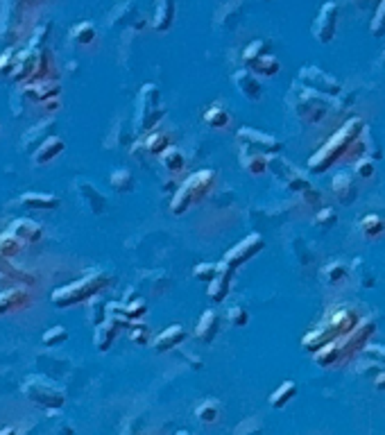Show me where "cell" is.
<instances>
[{
  "mask_svg": "<svg viewBox=\"0 0 385 435\" xmlns=\"http://www.w3.org/2000/svg\"><path fill=\"white\" fill-rule=\"evenodd\" d=\"M27 0H3L0 7V36L5 41H16L21 36V18H23Z\"/></svg>",
  "mask_w": 385,
  "mask_h": 435,
  "instance_id": "6",
  "label": "cell"
},
{
  "mask_svg": "<svg viewBox=\"0 0 385 435\" xmlns=\"http://www.w3.org/2000/svg\"><path fill=\"white\" fill-rule=\"evenodd\" d=\"M59 91H62V84H59L57 79H48V77L23 84V93L32 95L34 100H41V102H46L50 98H57Z\"/></svg>",
  "mask_w": 385,
  "mask_h": 435,
  "instance_id": "14",
  "label": "cell"
},
{
  "mask_svg": "<svg viewBox=\"0 0 385 435\" xmlns=\"http://www.w3.org/2000/svg\"><path fill=\"white\" fill-rule=\"evenodd\" d=\"M331 190L343 204H353V200H356V195H358V188H356V184H353V177L345 171L333 175Z\"/></svg>",
  "mask_w": 385,
  "mask_h": 435,
  "instance_id": "13",
  "label": "cell"
},
{
  "mask_svg": "<svg viewBox=\"0 0 385 435\" xmlns=\"http://www.w3.org/2000/svg\"><path fill=\"white\" fill-rule=\"evenodd\" d=\"M265 53H270V41L256 39V41H251L249 46L245 48V53H243V59H245V64H247V62H251V59L261 57Z\"/></svg>",
  "mask_w": 385,
  "mask_h": 435,
  "instance_id": "38",
  "label": "cell"
},
{
  "mask_svg": "<svg viewBox=\"0 0 385 435\" xmlns=\"http://www.w3.org/2000/svg\"><path fill=\"white\" fill-rule=\"evenodd\" d=\"M358 324V315L351 311V308H340V311L333 313V318L329 322V327L333 331V336H345Z\"/></svg>",
  "mask_w": 385,
  "mask_h": 435,
  "instance_id": "22",
  "label": "cell"
},
{
  "mask_svg": "<svg viewBox=\"0 0 385 435\" xmlns=\"http://www.w3.org/2000/svg\"><path fill=\"white\" fill-rule=\"evenodd\" d=\"M356 175L362 177V179L374 177V161L372 159H358L356 161Z\"/></svg>",
  "mask_w": 385,
  "mask_h": 435,
  "instance_id": "45",
  "label": "cell"
},
{
  "mask_svg": "<svg viewBox=\"0 0 385 435\" xmlns=\"http://www.w3.org/2000/svg\"><path fill=\"white\" fill-rule=\"evenodd\" d=\"M238 141L243 145H247V147H254V150H263V152H279V147L281 143L277 141V138H272L268 134H263V132H256V129H251V127H243L238 129Z\"/></svg>",
  "mask_w": 385,
  "mask_h": 435,
  "instance_id": "11",
  "label": "cell"
},
{
  "mask_svg": "<svg viewBox=\"0 0 385 435\" xmlns=\"http://www.w3.org/2000/svg\"><path fill=\"white\" fill-rule=\"evenodd\" d=\"M295 395H297V386H295V381L281 383V386L275 390V393L270 395V406H272V408H284L286 403L290 401Z\"/></svg>",
  "mask_w": 385,
  "mask_h": 435,
  "instance_id": "30",
  "label": "cell"
},
{
  "mask_svg": "<svg viewBox=\"0 0 385 435\" xmlns=\"http://www.w3.org/2000/svg\"><path fill=\"white\" fill-rule=\"evenodd\" d=\"M218 313L216 311H206L199 318L197 327H195V336L202 338L204 343H213V338L218 336Z\"/></svg>",
  "mask_w": 385,
  "mask_h": 435,
  "instance_id": "26",
  "label": "cell"
},
{
  "mask_svg": "<svg viewBox=\"0 0 385 435\" xmlns=\"http://www.w3.org/2000/svg\"><path fill=\"white\" fill-rule=\"evenodd\" d=\"M240 159H243V166H245V171L249 175H265V171H268V159L263 157L261 152H249L247 145H240Z\"/></svg>",
  "mask_w": 385,
  "mask_h": 435,
  "instance_id": "24",
  "label": "cell"
},
{
  "mask_svg": "<svg viewBox=\"0 0 385 435\" xmlns=\"http://www.w3.org/2000/svg\"><path fill=\"white\" fill-rule=\"evenodd\" d=\"M360 227L362 232H365L369 238H376V236H381L385 232V223L381 216H376V213H369V216H365L360 220Z\"/></svg>",
  "mask_w": 385,
  "mask_h": 435,
  "instance_id": "35",
  "label": "cell"
},
{
  "mask_svg": "<svg viewBox=\"0 0 385 435\" xmlns=\"http://www.w3.org/2000/svg\"><path fill=\"white\" fill-rule=\"evenodd\" d=\"M299 79H301V82H306L308 88H313V91H317V93H329V95H338L340 93V82H338V79H333L329 73L315 69V66H303Z\"/></svg>",
  "mask_w": 385,
  "mask_h": 435,
  "instance_id": "9",
  "label": "cell"
},
{
  "mask_svg": "<svg viewBox=\"0 0 385 435\" xmlns=\"http://www.w3.org/2000/svg\"><path fill=\"white\" fill-rule=\"evenodd\" d=\"M374 3H376V5H379V3H381V0H374Z\"/></svg>",
  "mask_w": 385,
  "mask_h": 435,
  "instance_id": "53",
  "label": "cell"
},
{
  "mask_svg": "<svg viewBox=\"0 0 385 435\" xmlns=\"http://www.w3.org/2000/svg\"><path fill=\"white\" fill-rule=\"evenodd\" d=\"M229 322L234 324V327H245V324L249 322V315L245 308H240V306H234V308H229Z\"/></svg>",
  "mask_w": 385,
  "mask_h": 435,
  "instance_id": "44",
  "label": "cell"
},
{
  "mask_svg": "<svg viewBox=\"0 0 385 435\" xmlns=\"http://www.w3.org/2000/svg\"><path fill=\"white\" fill-rule=\"evenodd\" d=\"M343 277H347V268L343 263H333V265H329V268H327V279L331 284L340 282Z\"/></svg>",
  "mask_w": 385,
  "mask_h": 435,
  "instance_id": "47",
  "label": "cell"
},
{
  "mask_svg": "<svg viewBox=\"0 0 385 435\" xmlns=\"http://www.w3.org/2000/svg\"><path fill=\"white\" fill-rule=\"evenodd\" d=\"M218 268H220V263H202V265H195V270H192V277H195V279H202V282H211V279L218 275Z\"/></svg>",
  "mask_w": 385,
  "mask_h": 435,
  "instance_id": "42",
  "label": "cell"
},
{
  "mask_svg": "<svg viewBox=\"0 0 385 435\" xmlns=\"http://www.w3.org/2000/svg\"><path fill=\"white\" fill-rule=\"evenodd\" d=\"M374 386H376V388H379V390H385V370H383V372L379 374V377H376V379H374Z\"/></svg>",
  "mask_w": 385,
  "mask_h": 435,
  "instance_id": "49",
  "label": "cell"
},
{
  "mask_svg": "<svg viewBox=\"0 0 385 435\" xmlns=\"http://www.w3.org/2000/svg\"><path fill=\"white\" fill-rule=\"evenodd\" d=\"M21 247H23V243H21L12 232L0 234V256L14 259V256H16V254L21 252Z\"/></svg>",
  "mask_w": 385,
  "mask_h": 435,
  "instance_id": "33",
  "label": "cell"
},
{
  "mask_svg": "<svg viewBox=\"0 0 385 435\" xmlns=\"http://www.w3.org/2000/svg\"><path fill=\"white\" fill-rule=\"evenodd\" d=\"M109 184H111V188L118 190V193H127V190L134 188V177H132L129 171H116V173H111Z\"/></svg>",
  "mask_w": 385,
  "mask_h": 435,
  "instance_id": "34",
  "label": "cell"
},
{
  "mask_svg": "<svg viewBox=\"0 0 385 435\" xmlns=\"http://www.w3.org/2000/svg\"><path fill=\"white\" fill-rule=\"evenodd\" d=\"M369 29H372V36H383L385 34V0H381V3L376 5V14H374Z\"/></svg>",
  "mask_w": 385,
  "mask_h": 435,
  "instance_id": "40",
  "label": "cell"
},
{
  "mask_svg": "<svg viewBox=\"0 0 385 435\" xmlns=\"http://www.w3.org/2000/svg\"><path fill=\"white\" fill-rule=\"evenodd\" d=\"M111 284V277L105 272H91L84 279H77L69 286H62L53 293V304L59 308H71L75 304H82L86 299H93L100 290H105Z\"/></svg>",
  "mask_w": 385,
  "mask_h": 435,
  "instance_id": "2",
  "label": "cell"
},
{
  "mask_svg": "<svg viewBox=\"0 0 385 435\" xmlns=\"http://www.w3.org/2000/svg\"><path fill=\"white\" fill-rule=\"evenodd\" d=\"M166 112L159 105V88L154 84H145L140 88L136 100V129L138 132H152Z\"/></svg>",
  "mask_w": 385,
  "mask_h": 435,
  "instance_id": "4",
  "label": "cell"
},
{
  "mask_svg": "<svg viewBox=\"0 0 385 435\" xmlns=\"http://www.w3.org/2000/svg\"><path fill=\"white\" fill-rule=\"evenodd\" d=\"M218 415H220V406L213 399H209V401H204L202 406L197 408V417L202 419V422H206V424H211V422H216L218 419Z\"/></svg>",
  "mask_w": 385,
  "mask_h": 435,
  "instance_id": "39",
  "label": "cell"
},
{
  "mask_svg": "<svg viewBox=\"0 0 385 435\" xmlns=\"http://www.w3.org/2000/svg\"><path fill=\"white\" fill-rule=\"evenodd\" d=\"M186 340V331H184L179 324H173V327H166V331H161V334L154 338V349L157 351H170L175 349L177 345H182Z\"/></svg>",
  "mask_w": 385,
  "mask_h": 435,
  "instance_id": "19",
  "label": "cell"
},
{
  "mask_svg": "<svg viewBox=\"0 0 385 435\" xmlns=\"http://www.w3.org/2000/svg\"><path fill=\"white\" fill-rule=\"evenodd\" d=\"M234 84L238 86L240 95L249 102L261 100V84L256 82V77L251 75V71H238L234 75Z\"/></svg>",
  "mask_w": 385,
  "mask_h": 435,
  "instance_id": "20",
  "label": "cell"
},
{
  "mask_svg": "<svg viewBox=\"0 0 385 435\" xmlns=\"http://www.w3.org/2000/svg\"><path fill=\"white\" fill-rule=\"evenodd\" d=\"M16 59L18 55L12 48H7L3 57H0V75H12L14 69H16Z\"/></svg>",
  "mask_w": 385,
  "mask_h": 435,
  "instance_id": "43",
  "label": "cell"
},
{
  "mask_svg": "<svg viewBox=\"0 0 385 435\" xmlns=\"http://www.w3.org/2000/svg\"><path fill=\"white\" fill-rule=\"evenodd\" d=\"M216 177L218 175L213 171L192 173L188 179L184 182V186L175 193L173 200H170V211H173L175 216H184L197 200L209 195V190L213 188V184H216Z\"/></svg>",
  "mask_w": 385,
  "mask_h": 435,
  "instance_id": "3",
  "label": "cell"
},
{
  "mask_svg": "<svg viewBox=\"0 0 385 435\" xmlns=\"http://www.w3.org/2000/svg\"><path fill=\"white\" fill-rule=\"evenodd\" d=\"M7 232H12L21 243H39L43 236L41 225H36L34 220H27V218L14 220V223L7 227Z\"/></svg>",
  "mask_w": 385,
  "mask_h": 435,
  "instance_id": "16",
  "label": "cell"
},
{
  "mask_svg": "<svg viewBox=\"0 0 385 435\" xmlns=\"http://www.w3.org/2000/svg\"><path fill=\"white\" fill-rule=\"evenodd\" d=\"M331 334H333L331 327H320V329L310 331V334L303 336V340H301L303 349H306V351H317V349L324 347V345L331 340Z\"/></svg>",
  "mask_w": 385,
  "mask_h": 435,
  "instance_id": "29",
  "label": "cell"
},
{
  "mask_svg": "<svg viewBox=\"0 0 385 435\" xmlns=\"http://www.w3.org/2000/svg\"><path fill=\"white\" fill-rule=\"evenodd\" d=\"M21 204L29 206V209H55L59 206V197L57 195H48V193H23L21 195Z\"/></svg>",
  "mask_w": 385,
  "mask_h": 435,
  "instance_id": "27",
  "label": "cell"
},
{
  "mask_svg": "<svg viewBox=\"0 0 385 435\" xmlns=\"http://www.w3.org/2000/svg\"><path fill=\"white\" fill-rule=\"evenodd\" d=\"M64 147H66V143L62 136H46L34 150V164H39V166L50 164L55 157H59V154L64 152Z\"/></svg>",
  "mask_w": 385,
  "mask_h": 435,
  "instance_id": "15",
  "label": "cell"
},
{
  "mask_svg": "<svg viewBox=\"0 0 385 435\" xmlns=\"http://www.w3.org/2000/svg\"><path fill=\"white\" fill-rule=\"evenodd\" d=\"M365 351H379V356H381V358H385V347H383V349H379V347H376V345H365Z\"/></svg>",
  "mask_w": 385,
  "mask_h": 435,
  "instance_id": "50",
  "label": "cell"
},
{
  "mask_svg": "<svg viewBox=\"0 0 385 435\" xmlns=\"http://www.w3.org/2000/svg\"><path fill=\"white\" fill-rule=\"evenodd\" d=\"M340 358H343V347H340V340H329L324 347H320L315 351L317 365H322V367H329L333 363H338Z\"/></svg>",
  "mask_w": 385,
  "mask_h": 435,
  "instance_id": "28",
  "label": "cell"
},
{
  "mask_svg": "<svg viewBox=\"0 0 385 435\" xmlns=\"http://www.w3.org/2000/svg\"><path fill=\"white\" fill-rule=\"evenodd\" d=\"M381 64H383V66H385V53H383V55H381Z\"/></svg>",
  "mask_w": 385,
  "mask_h": 435,
  "instance_id": "51",
  "label": "cell"
},
{
  "mask_svg": "<svg viewBox=\"0 0 385 435\" xmlns=\"http://www.w3.org/2000/svg\"><path fill=\"white\" fill-rule=\"evenodd\" d=\"M247 66H249V71H254L256 75H263V77H275L277 73L281 71L279 59L272 53H265L261 57L251 59V62H247Z\"/></svg>",
  "mask_w": 385,
  "mask_h": 435,
  "instance_id": "23",
  "label": "cell"
},
{
  "mask_svg": "<svg viewBox=\"0 0 385 435\" xmlns=\"http://www.w3.org/2000/svg\"><path fill=\"white\" fill-rule=\"evenodd\" d=\"M77 190H79V195H82V200L88 204V209H91L93 213H102L105 211V195L100 193L98 188L91 186L88 182H77Z\"/></svg>",
  "mask_w": 385,
  "mask_h": 435,
  "instance_id": "25",
  "label": "cell"
},
{
  "mask_svg": "<svg viewBox=\"0 0 385 435\" xmlns=\"http://www.w3.org/2000/svg\"><path fill=\"white\" fill-rule=\"evenodd\" d=\"M71 36H73V41L79 43V46H86V43H91V41H93V36H95V27H93L91 23H79V25L73 27Z\"/></svg>",
  "mask_w": 385,
  "mask_h": 435,
  "instance_id": "37",
  "label": "cell"
},
{
  "mask_svg": "<svg viewBox=\"0 0 385 435\" xmlns=\"http://www.w3.org/2000/svg\"><path fill=\"white\" fill-rule=\"evenodd\" d=\"M170 145V138L164 134V132H150L145 138V150L147 152H152V154H161L166 150V147Z\"/></svg>",
  "mask_w": 385,
  "mask_h": 435,
  "instance_id": "36",
  "label": "cell"
},
{
  "mask_svg": "<svg viewBox=\"0 0 385 435\" xmlns=\"http://www.w3.org/2000/svg\"><path fill=\"white\" fill-rule=\"evenodd\" d=\"M372 334H374V322L372 320H358L356 327H353L349 334L343 336L345 340L340 343V347H343V356L345 353H353L358 349H365L367 338Z\"/></svg>",
  "mask_w": 385,
  "mask_h": 435,
  "instance_id": "10",
  "label": "cell"
},
{
  "mask_svg": "<svg viewBox=\"0 0 385 435\" xmlns=\"http://www.w3.org/2000/svg\"><path fill=\"white\" fill-rule=\"evenodd\" d=\"M229 121H232V116L227 114V109L222 105H213L204 112V123L211 125V127H216V129L227 127Z\"/></svg>",
  "mask_w": 385,
  "mask_h": 435,
  "instance_id": "31",
  "label": "cell"
},
{
  "mask_svg": "<svg viewBox=\"0 0 385 435\" xmlns=\"http://www.w3.org/2000/svg\"><path fill=\"white\" fill-rule=\"evenodd\" d=\"M263 238L258 234H249L245 240H240L238 245L232 247L225 256V263L232 265V268H240V265H245L249 259H254V256L263 249Z\"/></svg>",
  "mask_w": 385,
  "mask_h": 435,
  "instance_id": "8",
  "label": "cell"
},
{
  "mask_svg": "<svg viewBox=\"0 0 385 435\" xmlns=\"http://www.w3.org/2000/svg\"><path fill=\"white\" fill-rule=\"evenodd\" d=\"M175 21V0H157V10L152 16V27L157 32H166Z\"/></svg>",
  "mask_w": 385,
  "mask_h": 435,
  "instance_id": "21",
  "label": "cell"
},
{
  "mask_svg": "<svg viewBox=\"0 0 385 435\" xmlns=\"http://www.w3.org/2000/svg\"><path fill=\"white\" fill-rule=\"evenodd\" d=\"M356 3H358V5H362V0H356ZM365 3H367V0H365Z\"/></svg>",
  "mask_w": 385,
  "mask_h": 435,
  "instance_id": "52",
  "label": "cell"
},
{
  "mask_svg": "<svg viewBox=\"0 0 385 435\" xmlns=\"http://www.w3.org/2000/svg\"><path fill=\"white\" fill-rule=\"evenodd\" d=\"M66 338H69V331H66L64 327H50L46 334H43V345L55 347V345H62Z\"/></svg>",
  "mask_w": 385,
  "mask_h": 435,
  "instance_id": "41",
  "label": "cell"
},
{
  "mask_svg": "<svg viewBox=\"0 0 385 435\" xmlns=\"http://www.w3.org/2000/svg\"><path fill=\"white\" fill-rule=\"evenodd\" d=\"M118 329H121V324L111 318V315H107L105 322L95 324V349L107 351L111 345H114V340H116Z\"/></svg>",
  "mask_w": 385,
  "mask_h": 435,
  "instance_id": "17",
  "label": "cell"
},
{
  "mask_svg": "<svg viewBox=\"0 0 385 435\" xmlns=\"http://www.w3.org/2000/svg\"><path fill=\"white\" fill-rule=\"evenodd\" d=\"M29 301V293L25 288H5L0 290V315L18 311Z\"/></svg>",
  "mask_w": 385,
  "mask_h": 435,
  "instance_id": "18",
  "label": "cell"
},
{
  "mask_svg": "<svg viewBox=\"0 0 385 435\" xmlns=\"http://www.w3.org/2000/svg\"><path fill=\"white\" fill-rule=\"evenodd\" d=\"M232 279H234V268L227 263H220L218 275L209 282V299L220 304V301L227 299L229 288H232Z\"/></svg>",
  "mask_w": 385,
  "mask_h": 435,
  "instance_id": "12",
  "label": "cell"
},
{
  "mask_svg": "<svg viewBox=\"0 0 385 435\" xmlns=\"http://www.w3.org/2000/svg\"><path fill=\"white\" fill-rule=\"evenodd\" d=\"M362 127H365L362 118H351V121H347L345 127H340V132H336V134L331 136V141L324 145L320 152L310 157V161H308L310 171H313V173L329 171V168L336 164L338 159H343L345 154L349 152L351 143L360 136Z\"/></svg>",
  "mask_w": 385,
  "mask_h": 435,
  "instance_id": "1",
  "label": "cell"
},
{
  "mask_svg": "<svg viewBox=\"0 0 385 435\" xmlns=\"http://www.w3.org/2000/svg\"><path fill=\"white\" fill-rule=\"evenodd\" d=\"M338 16H340L338 5L333 3V0H327V3L320 7L317 18L313 21V27H310L313 29L315 41H320V43H331L333 41L336 29H338Z\"/></svg>",
  "mask_w": 385,
  "mask_h": 435,
  "instance_id": "7",
  "label": "cell"
},
{
  "mask_svg": "<svg viewBox=\"0 0 385 435\" xmlns=\"http://www.w3.org/2000/svg\"><path fill=\"white\" fill-rule=\"evenodd\" d=\"M333 223H336V213H333V209H322L320 213H317V218H315L317 227H327V225H333Z\"/></svg>",
  "mask_w": 385,
  "mask_h": 435,
  "instance_id": "48",
  "label": "cell"
},
{
  "mask_svg": "<svg viewBox=\"0 0 385 435\" xmlns=\"http://www.w3.org/2000/svg\"><path fill=\"white\" fill-rule=\"evenodd\" d=\"M147 338H150V331H147L145 324H134L132 322V340L138 345H145Z\"/></svg>",
  "mask_w": 385,
  "mask_h": 435,
  "instance_id": "46",
  "label": "cell"
},
{
  "mask_svg": "<svg viewBox=\"0 0 385 435\" xmlns=\"http://www.w3.org/2000/svg\"><path fill=\"white\" fill-rule=\"evenodd\" d=\"M161 164L164 168H168L170 173H177L184 168V154L177 150L175 145H168L164 152H161Z\"/></svg>",
  "mask_w": 385,
  "mask_h": 435,
  "instance_id": "32",
  "label": "cell"
},
{
  "mask_svg": "<svg viewBox=\"0 0 385 435\" xmlns=\"http://www.w3.org/2000/svg\"><path fill=\"white\" fill-rule=\"evenodd\" d=\"M23 395L29 401L39 403L43 408H62L66 403V395L62 388H57L55 383L39 377H27L23 383Z\"/></svg>",
  "mask_w": 385,
  "mask_h": 435,
  "instance_id": "5",
  "label": "cell"
}]
</instances>
